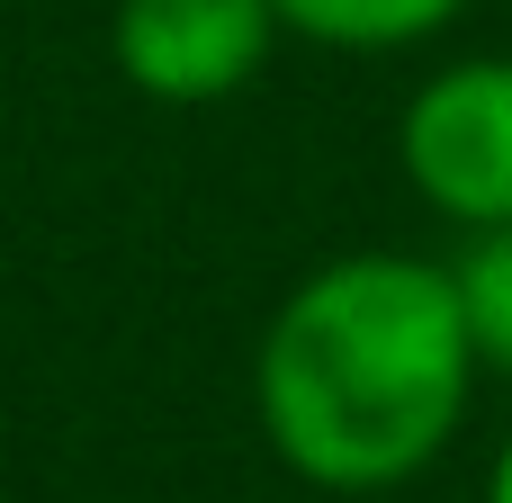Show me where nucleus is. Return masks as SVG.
Masks as SVG:
<instances>
[{
	"label": "nucleus",
	"mask_w": 512,
	"mask_h": 503,
	"mask_svg": "<svg viewBox=\"0 0 512 503\" xmlns=\"http://www.w3.org/2000/svg\"><path fill=\"white\" fill-rule=\"evenodd\" d=\"M270 9L288 36L333 45V54H405L468 18V0H270Z\"/></svg>",
	"instance_id": "nucleus-4"
},
{
	"label": "nucleus",
	"mask_w": 512,
	"mask_h": 503,
	"mask_svg": "<svg viewBox=\"0 0 512 503\" xmlns=\"http://www.w3.org/2000/svg\"><path fill=\"white\" fill-rule=\"evenodd\" d=\"M270 0H117L108 9V63L153 108H216L243 99L279 54Z\"/></svg>",
	"instance_id": "nucleus-3"
},
{
	"label": "nucleus",
	"mask_w": 512,
	"mask_h": 503,
	"mask_svg": "<svg viewBox=\"0 0 512 503\" xmlns=\"http://www.w3.org/2000/svg\"><path fill=\"white\" fill-rule=\"evenodd\" d=\"M486 503H512V441L495 450V468H486Z\"/></svg>",
	"instance_id": "nucleus-6"
},
{
	"label": "nucleus",
	"mask_w": 512,
	"mask_h": 503,
	"mask_svg": "<svg viewBox=\"0 0 512 503\" xmlns=\"http://www.w3.org/2000/svg\"><path fill=\"white\" fill-rule=\"evenodd\" d=\"M396 171L459 234L512 225V54H459L405 90Z\"/></svg>",
	"instance_id": "nucleus-2"
},
{
	"label": "nucleus",
	"mask_w": 512,
	"mask_h": 503,
	"mask_svg": "<svg viewBox=\"0 0 512 503\" xmlns=\"http://www.w3.org/2000/svg\"><path fill=\"white\" fill-rule=\"evenodd\" d=\"M450 288H459V324L486 378H512V225H477L450 252Z\"/></svg>",
	"instance_id": "nucleus-5"
},
{
	"label": "nucleus",
	"mask_w": 512,
	"mask_h": 503,
	"mask_svg": "<svg viewBox=\"0 0 512 503\" xmlns=\"http://www.w3.org/2000/svg\"><path fill=\"white\" fill-rule=\"evenodd\" d=\"M477 351L450 261L369 243L315 261L252 342V423L324 495L414 486L477 405Z\"/></svg>",
	"instance_id": "nucleus-1"
}]
</instances>
